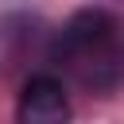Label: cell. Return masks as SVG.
<instances>
[{
    "mask_svg": "<svg viewBox=\"0 0 124 124\" xmlns=\"http://www.w3.org/2000/svg\"><path fill=\"white\" fill-rule=\"evenodd\" d=\"M74 108L58 78L35 74L23 81L19 101H16V124H70Z\"/></svg>",
    "mask_w": 124,
    "mask_h": 124,
    "instance_id": "1",
    "label": "cell"
},
{
    "mask_svg": "<svg viewBox=\"0 0 124 124\" xmlns=\"http://www.w3.org/2000/svg\"><path fill=\"white\" fill-rule=\"evenodd\" d=\"M112 31H116V19H112L105 8H81V12L62 27L58 50H89V46L105 43Z\"/></svg>",
    "mask_w": 124,
    "mask_h": 124,
    "instance_id": "2",
    "label": "cell"
}]
</instances>
